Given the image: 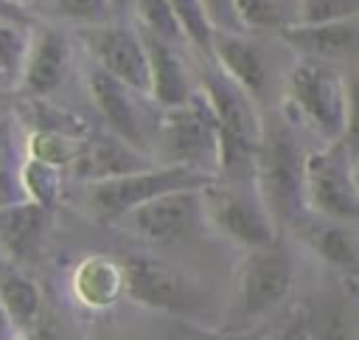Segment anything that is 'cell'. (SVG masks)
Listing matches in <instances>:
<instances>
[{"label": "cell", "mask_w": 359, "mask_h": 340, "mask_svg": "<svg viewBox=\"0 0 359 340\" xmlns=\"http://www.w3.org/2000/svg\"><path fill=\"white\" fill-rule=\"evenodd\" d=\"M306 149L294 132V126L280 118L269 115L261 121V143L255 157V174L252 183L272 214L275 222L300 225L306 208Z\"/></svg>", "instance_id": "obj_1"}, {"label": "cell", "mask_w": 359, "mask_h": 340, "mask_svg": "<svg viewBox=\"0 0 359 340\" xmlns=\"http://www.w3.org/2000/svg\"><path fill=\"white\" fill-rule=\"evenodd\" d=\"M196 87L208 98L213 118H216L219 177L222 180H252L258 143H261V121H264L255 107V98H250L219 67L205 70Z\"/></svg>", "instance_id": "obj_2"}, {"label": "cell", "mask_w": 359, "mask_h": 340, "mask_svg": "<svg viewBox=\"0 0 359 340\" xmlns=\"http://www.w3.org/2000/svg\"><path fill=\"white\" fill-rule=\"evenodd\" d=\"M154 149L163 152L160 166H185L219 177L216 118L199 87L188 104L160 112L154 124Z\"/></svg>", "instance_id": "obj_3"}, {"label": "cell", "mask_w": 359, "mask_h": 340, "mask_svg": "<svg viewBox=\"0 0 359 340\" xmlns=\"http://www.w3.org/2000/svg\"><path fill=\"white\" fill-rule=\"evenodd\" d=\"M289 107L325 146H331L342 135L348 79L331 62L300 59L289 73Z\"/></svg>", "instance_id": "obj_4"}, {"label": "cell", "mask_w": 359, "mask_h": 340, "mask_svg": "<svg viewBox=\"0 0 359 340\" xmlns=\"http://www.w3.org/2000/svg\"><path fill=\"white\" fill-rule=\"evenodd\" d=\"M216 177L185 166H149L135 174L112 177L104 183H87V205L95 216L121 219L135 208L171 194V191H205Z\"/></svg>", "instance_id": "obj_5"}, {"label": "cell", "mask_w": 359, "mask_h": 340, "mask_svg": "<svg viewBox=\"0 0 359 340\" xmlns=\"http://www.w3.org/2000/svg\"><path fill=\"white\" fill-rule=\"evenodd\" d=\"M202 194L205 216L233 244H241L244 250L278 244V222L266 211L252 180H213Z\"/></svg>", "instance_id": "obj_6"}, {"label": "cell", "mask_w": 359, "mask_h": 340, "mask_svg": "<svg viewBox=\"0 0 359 340\" xmlns=\"http://www.w3.org/2000/svg\"><path fill=\"white\" fill-rule=\"evenodd\" d=\"M306 208L328 222L359 219V191L351 174V160L331 143L306 155Z\"/></svg>", "instance_id": "obj_7"}, {"label": "cell", "mask_w": 359, "mask_h": 340, "mask_svg": "<svg viewBox=\"0 0 359 340\" xmlns=\"http://www.w3.org/2000/svg\"><path fill=\"white\" fill-rule=\"evenodd\" d=\"M79 37L98 70L126 84L137 96H149V62L137 28L121 22H98L79 28Z\"/></svg>", "instance_id": "obj_8"}, {"label": "cell", "mask_w": 359, "mask_h": 340, "mask_svg": "<svg viewBox=\"0 0 359 340\" xmlns=\"http://www.w3.org/2000/svg\"><path fill=\"white\" fill-rule=\"evenodd\" d=\"M294 287V267L286 250L258 247L247 250L236 270V295L247 318H264L278 309Z\"/></svg>", "instance_id": "obj_9"}, {"label": "cell", "mask_w": 359, "mask_h": 340, "mask_svg": "<svg viewBox=\"0 0 359 340\" xmlns=\"http://www.w3.org/2000/svg\"><path fill=\"white\" fill-rule=\"evenodd\" d=\"M121 267L123 292L140 306L160 312H185L196 301V292L188 278L163 261H154L149 256H132Z\"/></svg>", "instance_id": "obj_10"}, {"label": "cell", "mask_w": 359, "mask_h": 340, "mask_svg": "<svg viewBox=\"0 0 359 340\" xmlns=\"http://www.w3.org/2000/svg\"><path fill=\"white\" fill-rule=\"evenodd\" d=\"M87 93L107 126V132H112L115 138L126 140L129 146H135L137 152L149 155V132H146V121L143 112L137 107V93L129 90L126 84L115 81L112 76H107L104 70H98L95 65L87 67Z\"/></svg>", "instance_id": "obj_11"}, {"label": "cell", "mask_w": 359, "mask_h": 340, "mask_svg": "<svg viewBox=\"0 0 359 340\" xmlns=\"http://www.w3.org/2000/svg\"><path fill=\"white\" fill-rule=\"evenodd\" d=\"M205 216L202 191H171L129 214L137 236L154 244H174L185 239Z\"/></svg>", "instance_id": "obj_12"}, {"label": "cell", "mask_w": 359, "mask_h": 340, "mask_svg": "<svg viewBox=\"0 0 359 340\" xmlns=\"http://www.w3.org/2000/svg\"><path fill=\"white\" fill-rule=\"evenodd\" d=\"M70 70V39L48 22L28 28V48L20 90L28 98H48Z\"/></svg>", "instance_id": "obj_13"}, {"label": "cell", "mask_w": 359, "mask_h": 340, "mask_svg": "<svg viewBox=\"0 0 359 340\" xmlns=\"http://www.w3.org/2000/svg\"><path fill=\"white\" fill-rule=\"evenodd\" d=\"M149 166H157V163H151L149 155L137 152L135 146L115 138L112 132H90L76 160L70 163V174L87 185V183H104L112 177L135 174Z\"/></svg>", "instance_id": "obj_14"}, {"label": "cell", "mask_w": 359, "mask_h": 340, "mask_svg": "<svg viewBox=\"0 0 359 340\" xmlns=\"http://www.w3.org/2000/svg\"><path fill=\"white\" fill-rule=\"evenodd\" d=\"M140 37H143L146 62H149V98L160 110L188 104L196 93V84L191 81V73H188L177 45L160 42L157 37H151L146 31H140Z\"/></svg>", "instance_id": "obj_15"}, {"label": "cell", "mask_w": 359, "mask_h": 340, "mask_svg": "<svg viewBox=\"0 0 359 340\" xmlns=\"http://www.w3.org/2000/svg\"><path fill=\"white\" fill-rule=\"evenodd\" d=\"M278 34L303 59L331 62L339 56L359 53V17L337 20V22H314V25L294 22Z\"/></svg>", "instance_id": "obj_16"}, {"label": "cell", "mask_w": 359, "mask_h": 340, "mask_svg": "<svg viewBox=\"0 0 359 340\" xmlns=\"http://www.w3.org/2000/svg\"><path fill=\"white\" fill-rule=\"evenodd\" d=\"M210 59L216 67L236 81L250 98H261L266 87V67L261 51L241 34V31H213L210 42Z\"/></svg>", "instance_id": "obj_17"}, {"label": "cell", "mask_w": 359, "mask_h": 340, "mask_svg": "<svg viewBox=\"0 0 359 340\" xmlns=\"http://www.w3.org/2000/svg\"><path fill=\"white\" fill-rule=\"evenodd\" d=\"M50 225V211L31 200L0 208V253L14 264L36 253Z\"/></svg>", "instance_id": "obj_18"}, {"label": "cell", "mask_w": 359, "mask_h": 340, "mask_svg": "<svg viewBox=\"0 0 359 340\" xmlns=\"http://www.w3.org/2000/svg\"><path fill=\"white\" fill-rule=\"evenodd\" d=\"M73 292L90 309H107L123 295V267L107 256H87L73 273Z\"/></svg>", "instance_id": "obj_19"}, {"label": "cell", "mask_w": 359, "mask_h": 340, "mask_svg": "<svg viewBox=\"0 0 359 340\" xmlns=\"http://www.w3.org/2000/svg\"><path fill=\"white\" fill-rule=\"evenodd\" d=\"M0 309L6 312L14 332L31 329L42 312V292L36 281L28 278L11 261L0 264Z\"/></svg>", "instance_id": "obj_20"}, {"label": "cell", "mask_w": 359, "mask_h": 340, "mask_svg": "<svg viewBox=\"0 0 359 340\" xmlns=\"http://www.w3.org/2000/svg\"><path fill=\"white\" fill-rule=\"evenodd\" d=\"M311 250L331 267L359 275V239L339 222H317L306 230Z\"/></svg>", "instance_id": "obj_21"}, {"label": "cell", "mask_w": 359, "mask_h": 340, "mask_svg": "<svg viewBox=\"0 0 359 340\" xmlns=\"http://www.w3.org/2000/svg\"><path fill=\"white\" fill-rule=\"evenodd\" d=\"M17 118L22 121V126L28 132H67L76 138H87L93 132L90 124L79 112H70L67 107L50 104L48 98H28L25 96L20 110H17Z\"/></svg>", "instance_id": "obj_22"}, {"label": "cell", "mask_w": 359, "mask_h": 340, "mask_svg": "<svg viewBox=\"0 0 359 340\" xmlns=\"http://www.w3.org/2000/svg\"><path fill=\"white\" fill-rule=\"evenodd\" d=\"M238 28L247 31H283L297 22L294 0H233Z\"/></svg>", "instance_id": "obj_23"}, {"label": "cell", "mask_w": 359, "mask_h": 340, "mask_svg": "<svg viewBox=\"0 0 359 340\" xmlns=\"http://www.w3.org/2000/svg\"><path fill=\"white\" fill-rule=\"evenodd\" d=\"M17 177H20V185L31 202H36L45 211H50L56 205L59 191H62V169L42 163V160H34V157H25L22 166L17 169Z\"/></svg>", "instance_id": "obj_24"}, {"label": "cell", "mask_w": 359, "mask_h": 340, "mask_svg": "<svg viewBox=\"0 0 359 340\" xmlns=\"http://www.w3.org/2000/svg\"><path fill=\"white\" fill-rule=\"evenodd\" d=\"M28 48V25L0 20V90H20Z\"/></svg>", "instance_id": "obj_25"}, {"label": "cell", "mask_w": 359, "mask_h": 340, "mask_svg": "<svg viewBox=\"0 0 359 340\" xmlns=\"http://www.w3.org/2000/svg\"><path fill=\"white\" fill-rule=\"evenodd\" d=\"M81 143H84V138H76V135H67V132H28L25 152L34 160L50 163L56 169H70Z\"/></svg>", "instance_id": "obj_26"}, {"label": "cell", "mask_w": 359, "mask_h": 340, "mask_svg": "<svg viewBox=\"0 0 359 340\" xmlns=\"http://www.w3.org/2000/svg\"><path fill=\"white\" fill-rule=\"evenodd\" d=\"M132 11H135V20H137L140 31H146V34H151L160 42H168V45L185 42V34H182L168 0H135Z\"/></svg>", "instance_id": "obj_27"}, {"label": "cell", "mask_w": 359, "mask_h": 340, "mask_svg": "<svg viewBox=\"0 0 359 340\" xmlns=\"http://www.w3.org/2000/svg\"><path fill=\"white\" fill-rule=\"evenodd\" d=\"M34 11L50 20H67L79 28L107 22L109 0H34Z\"/></svg>", "instance_id": "obj_28"}, {"label": "cell", "mask_w": 359, "mask_h": 340, "mask_svg": "<svg viewBox=\"0 0 359 340\" xmlns=\"http://www.w3.org/2000/svg\"><path fill=\"white\" fill-rule=\"evenodd\" d=\"M182 34H185V42H191L196 51L208 53L210 56V42H213V22L208 20V11L199 0H168Z\"/></svg>", "instance_id": "obj_29"}, {"label": "cell", "mask_w": 359, "mask_h": 340, "mask_svg": "<svg viewBox=\"0 0 359 340\" xmlns=\"http://www.w3.org/2000/svg\"><path fill=\"white\" fill-rule=\"evenodd\" d=\"M297 3V22H337L359 17V0H294Z\"/></svg>", "instance_id": "obj_30"}, {"label": "cell", "mask_w": 359, "mask_h": 340, "mask_svg": "<svg viewBox=\"0 0 359 340\" xmlns=\"http://www.w3.org/2000/svg\"><path fill=\"white\" fill-rule=\"evenodd\" d=\"M337 146L345 152L348 160L359 155V81L348 79V107H345V124Z\"/></svg>", "instance_id": "obj_31"}, {"label": "cell", "mask_w": 359, "mask_h": 340, "mask_svg": "<svg viewBox=\"0 0 359 340\" xmlns=\"http://www.w3.org/2000/svg\"><path fill=\"white\" fill-rule=\"evenodd\" d=\"M309 326H311V340H353L351 320L339 306L323 309V315L317 320H309Z\"/></svg>", "instance_id": "obj_32"}, {"label": "cell", "mask_w": 359, "mask_h": 340, "mask_svg": "<svg viewBox=\"0 0 359 340\" xmlns=\"http://www.w3.org/2000/svg\"><path fill=\"white\" fill-rule=\"evenodd\" d=\"M216 31H241L233 14V0H199Z\"/></svg>", "instance_id": "obj_33"}, {"label": "cell", "mask_w": 359, "mask_h": 340, "mask_svg": "<svg viewBox=\"0 0 359 340\" xmlns=\"http://www.w3.org/2000/svg\"><path fill=\"white\" fill-rule=\"evenodd\" d=\"M28 200L22 185H20V177H17V169L11 166H0V208H8V205H17Z\"/></svg>", "instance_id": "obj_34"}, {"label": "cell", "mask_w": 359, "mask_h": 340, "mask_svg": "<svg viewBox=\"0 0 359 340\" xmlns=\"http://www.w3.org/2000/svg\"><path fill=\"white\" fill-rule=\"evenodd\" d=\"M272 340H311V326L306 318H292Z\"/></svg>", "instance_id": "obj_35"}, {"label": "cell", "mask_w": 359, "mask_h": 340, "mask_svg": "<svg viewBox=\"0 0 359 340\" xmlns=\"http://www.w3.org/2000/svg\"><path fill=\"white\" fill-rule=\"evenodd\" d=\"M0 20L28 25V8H22V6H17V3H11V0H0Z\"/></svg>", "instance_id": "obj_36"}, {"label": "cell", "mask_w": 359, "mask_h": 340, "mask_svg": "<svg viewBox=\"0 0 359 340\" xmlns=\"http://www.w3.org/2000/svg\"><path fill=\"white\" fill-rule=\"evenodd\" d=\"M0 340H14V326L8 323L3 309H0Z\"/></svg>", "instance_id": "obj_37"}, {"label": "cell", "mask_w": 359, "mask_h": 340, "mask_svg": "<svg viewBox=\"0 0 359 340\" xmlns=\"http://www.w3.org/2000/svg\"><path fill=\"white\" fill-rule=\"evenodd\" d=\"M132 3H135V0H109V11H112V14H123V11L132 8Z\"/></svg>", "instance_id": "obj_38"}, {"label": "cell", "mask_w": 359, "mask_h": 340, "mask_svg": "<svg viewBox=\"0 0 359 340\" xmlns=\"http://www.w3.org/2000/svg\"><path fill=\"white\" fill-rule=\"evenodd\" d=\"M351 174H353V183H356V191H359V155L351 160Z\"/></svg>", "instance_id": "obj_39"}, {"label": "cell", "mask_w": 359, "mask_h": 340, "mask_svg": "<svg viewBox=\"0 0 359 340\" xmlns=\"http://www.w3.org/2000/svg\"><path fill=\"white\" fill-rule=\"evenodd\" d=\"M11 3H17V6H22V8H25V6H28V3H34V0H11Z\"/></svg>", "instance_id": "obj_40"}, {"label": "cell", "mask_w": 359, "mask_h": 340, "mask_svg": "<svg viewBox=\"0 0 359 340\" xmlns=\"http://www.w3.org/2000/svg\"><path fill=\"white\" fill-rule=\"evenodd\" d=\"M188 340H219V337H188Z\"/></svg>", "instance_id": "obj_41"}, {"label": "cell", "mask_w": 359, "mask_h": 340, "mask_svg": "<svg viewBox=\"0 0 359 340\" xmlns=\"http://www.w3.org/2000/svg\"><path fill=\"white\" fill-rule=\"evenodd\" d=\"M90 340H101V337H90Z\"/></svg>", "instance_id": "obj_42"}]
</instances>
